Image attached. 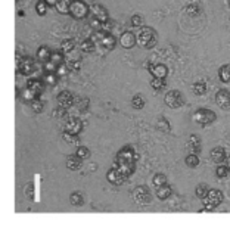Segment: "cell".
<instances>
[{
  "label": "cell",
  "instance_id": "52a82bcc",
  "mask_svg": "<svg viewBox=\"0 0 230 252\" xmlns=\"http://www.w3.org/2000/svg\"><path fill=\"white\" fill-rule=\"evenodd\" d=\"M117 161H126V162H136L137 161V154L134 152L133 146L127 145L124 146L118 154H117Z\"/></svg>",
  "mask_w": 230,
  "mask_h": 252
},
{
  "label": "cell",
  "instance_id": "d6986e66",
  "mask_svg": "<svg viewBox=\"0 0 230 252\" xmlns=\"http://www.w3.org/2000/svg\"><path fill=\"white\" fill-rule=\"evenodd\" d=\"M99 44L105 49V50H112L114 47H115V44H117V38L112 35V34H105L103 37H102V40L99 41Z\"/></svg>",
  "mask_w": 230,
  "mask_h": 252
},
{
  "label": "cell",
  "instance_id": "7a4b0ae2",
  "mask_svg": "<svg viewBox=\"0 0 230 252\" xmlns=\"http://www.w3.org/2000/svg\"><path fill=\"white\" fill-rule=\"evenodd\" d=\"M225 196H223V192L219 190V189H208V193L201 199L202 204H204V210H201V213H210V211H214L219 205H222Z\"/></svg>",
  "mask_w": 230,
  "mask_h": 252
},
{
  "label": "cell",
  "instance_id": "e0dca14e",
  "mask_svg": "<svg viewBox=\"0 0 230 252\" xmlns=\"http://www.w3.org/2000/svg\"><path fill=\"white\" fill-rule=\"evenodd\" d=\"M210 157H211V159H213L216 164H223V162L226 161V151H225V148H222V146H216V148L211 149Z\"/></svg>",
  "mask_w": 230,
  "mask_h": 252
},
{
  "label": "cell",
  "instance_id": "8992f818",
  "mask_svg": "<svg viewBox=\"0 0 230 252\" xmlns=\"http://www.w3.org/2000/svg\"><path fill=\"white\" fill-rule=\"evenodd\" d=\"M131 195H133V199L140 205H146L151 202V190L148 186H137L136 189H133Z\"/></svg>",
  "mask_w": 230,
  "mask_h": 252
},
{
  "label": "cell",
  "instance_id": "ac0fdd59",
  "mask_svg": "<svg viewBox=\"0 0 230 252\" xmlns=\"http://www.w3.org/2000/svg\"><path fill=\"white\" fill-rule=\"evenodd\" d=\"M188 149L191 154H199L202 151L201 148V140L197 134H191L189 136V142H188Z\"/></svg>",
  "mask_w": 230,
  "mask_h": 252
},
{
  "label": "cell",
  "instance_id": "7402d4cb",
  "mask_svg": "<svg viewBox=\"0 0 230 252\" xmlns=\"http://www.w3.org/2000/svg\"><path fill=\"white\" fill-rule=\"evenodd\" d=\"M219 78L223 84L230 83V63H225L219 68Z\"/></svg>",
  "mask_w": 230,
  "mask_h": 252
},
{
  "label": "cell",
  "instance_id": "2e32d148",
  "mask_svg": "<svg viewBox=\"0 0 230 252\" xmlns=\"http://www.w3.org/2000/svg\"><path fill=\"white\" fill-rule=\"evenodd\" d=\"M18 69H19V72H22V74H25V75H30V74L34 72L35 63H34V61H33L31 58H24V59L19 61Z\"/></svg>",
  "mask_w": 230,
  "mask_h": 252
},
{
  "label": "cell",
  "instance_id": "816d5d0a",
  "mask_svg": "<svg viewBox=\"0 0 230 252\" xmlns=\"http://www.w3.org/2000/svg\"><path fill=\"white\" fill-rule=\"evenodd\" d=\"M46 3H47L49 6H55V3H56V0H46Z\"/></svg>",
  "mask_w": 230,
  "mask_h": 252
},
{
  "label": "cell",
  "instance_id": "681fc988",
  "mask_svg": "<svg viewBox=\"0 0 230 252\" xmlns=\"http://www.w3.org/2000/svg\"><path fill=\"white\" fill-rule=\"evenodd\" d=\"M22 96H24V99H25V100H33V99H35V97H37V94H35L34 92H31L30 89H25Z\"/></svg>",
  "mask_w": 230,
  "mask_h": 252
},
{
  "label": "cell",
  "instance_id": "c3c4849f",
  "mask_svg": "<svg viewBox=\"0 0 230 252\" xmlns=\"http://www.w3.org/2000/svg\"><path fill=\"white\" fill-rule=\"evenodd\" d=\"M43 68H44V72H55L56 71V65L52 61H46Z\"/></svg>",
  "mask_w": 230,
  "mask_h": 252
},
{
  "label": "cell",
  "instance_id": "bcb514c9",
  "mask_svg": "<svg viewBox=\"0 0 230 252\" xmlns=\"http://www.w3.org/2000/svg\"><path fill=\"white\" fill-rule=\"evenodd\" d=\"M64 140L68 142V143H78V136L77 134H71L68 131L64 133Z\"/></svg>",
  "mask_w": 230,
  "mask_h": 252
},
{
  "label": "cell",
  "instance_id": "cb8c5ba5",
  "mask_svg": "<svg viewBox=\"0 0 230 252\" xmlns=\"http://www.w3.org/2000/svg\"><path fill=\"white\" fill-rule=\"evenodd\" d=\"M192 90H194V93H195V94H198V96H204V94L207 93V90H208V86H207V83H205V81H197V83H194V84H192Z\"/></svg>",
  "mask_w": 230,
  "mask_h": 252
},
{
  "label": "cell",
  "instance_id": "4316f807",
  "mask_svg": "<svg viewBox=\"0 0 230 252\" xmlns=\"http://www.w3.org/2000/svg\"><path fill=\"white\" fill-rule=\"evenodd\" d=\"M185 162H186V165L189 168H197L199 165V157H198V154H189L186 157Z\"/></svg>",
  "mask_w": 230,
  "mask_h": 252
},
{
  "label": "cell",
  "instance_id": "7dc6e473",
  "mask_svg": "<svg viewBox=\"0 0 230 252\" xmlns=\"http://www.w3.org/2000/svg\"><path fill=\"white\" fill-rule=\"evenodd\" d=\"M77 108H78L80 111H86V109L89 108V99L81 97L80 100H77Z\"/></svg>",
  "mask_w": 230,
  "mask_h": 252
},
{
  "label": "cell",
  "instance_id": "f5cc1de1",
  "mask_svg": "<svg viewBox=\"0 0 230 252\" xmlns=\"http://www.w3.org/2000/svg\"><path fill=\"white\" fill-rule=\"evenodd\" d=\"M229 140H230V134H229Z\"/></svg>",
  "mask_w": 230,
  "mask_h": 252
},
{
  "label": "cell",
  "instance_id": "9c48e42d",
  "mask_svg": "<svg viewBox=\"0 0 230 252\" xmlns=\"http://www.w3.org/2000/svg\"><path fill=\"white\" fill-rule=\"evenodd\" d=\"M89 10H90V15L95 16L96 19H99L102 24H105V22L109 21L108 12H106V9L103 6H100V4H92Z\"/></svg>",
  "mask_w": 230,
  "mask_h": 252
},
{
  "label": "cell",
  "instance_id": "6da1fadb",
  "mask_svg": "<svg viewBox=\"0 0 230 252\" xmlns=\"http://www.w3.org/2000/svg\"><path fill=\"white\" fill-rule=\"evenodd\" d=\"M136 44L143 49H152L157 44V32L151 27H142L136 35Z\"/></svg>",
  "mask_w": 230,
  "mask_h": 252
},
{
  "label": "cell",
  "instance_id": "ee69618b",
  "mask_svg": "<svg viewBox=\"0 0 230 252\" xmlns=\"http://www.w3.org/2000/svg\"><path fill=\"white\" fill-rule=\"evenodd\" d=\"M75 155L83 161V159H87L89 157H90V152H89V149L87 148H84V146H80L78 149H77V152H75Z\"/></svg>",
  "mask_w": 230,
  "mask_h": 252
},
{
  "label": "cell",
  "instance_id": "d590c367",
  "mask_svg": "<svg viewBox=\"0 0 230 252\" xmlns=\"http://www.w3.org/2000/svg\"><path fill=\"white\" fill-rule=\"evenodd\" d=\"M65 65L68 66V69H69V71H78V69L81 68V62H80V59H68Z\"/></svg>",
  "mask_w": 230,
  "mask_h": 252
},
{
  "label": "cell",
  "instance_id": "b9f144b4",
  "mask_svg": "<svg viewBox=\"0 0 230 252\" xmlns=\"http://www.w3.org/2000/svg\"><path fill=\"white\" fill-rule=\"evenodd\" d=\"M208 186L207 185H198L197 186V189H195V193H197V196L199 198V199H202L207 193H208Z\"/></svg>",
  "mask_w": 230,
  "mask_h": 252
},
{
  "label": "cell",
  "instance_id": "f907efd6",
  "mask_svg": "<svg viewBox=\"0 0 230 252\" xmlns=\"http://www.w3.org/2000/svg\"><path fill=\"white\" fill-rule=\"evenodd\" d=\"M53 115H55L56 118H65V115H66V109H65V108H62V106H59L58 109H55Z\"/></svg>",
  "mask_w": 230,
  "mask_h": 252
},
{
  "label": "cell",
  "instance_id": "836d02e7",
  "mask_svg": "<svg viewBox=\"0 0 230 252\" xmlns=\"http://www.w3.org/2000/svg\"><path fill=\"white\" fill-rule=\"evenodd\" d=\"M43 83L47 84V86H55L56 84V74L55 72H44Z\"/></svg>",
  "mask_w": 230,
  "mask_h": 252
},
{
  "label": "cell",
  "instance_id": "4dcf8cb0",
  "mask_svg": "<svg viewBox=\"0 0 230 252\" xmlns=\"http://www.w3.org/2000/svg\"><path fill=\"white\" fill-rule=\"evenodd\" d=\"M151 87L155 90H164L167 87V81H165V78H155L154 77L151 81Z\"/></svg>",
  "mask_w": 230,
  "mask_h": 252
},
{
  "label": "cell",
  "instance_id": "ba28073f",
  "mask_svg": "<svg viewBox=\"0 0 230 252\" xmlns=\"http://www.w3.org/2000/svg\"><path fill=\"white\" fill-rule=\"evenodd\" d=\"M216 103L222 109H230V90H228V89H220L216 93Z\"/></svg>",
  "mask_w": 230,
  "mask_h": 252
},
{
  "label": "cell",
  "instance_id": "1f68e13d",
  "mask_svg": "<svg viewBox=\"0 0 230 252\" xmlns=\"http://www.w3.org/2000/svg\"><path fill=\"white\" fill-rule=\"evenodd\" d=\"M167 183V177H165V174H163V173H158V174H155L154 177H152V185L155 186V188H160V186H163V185H165Z\"/></svg>",
  "mask_w": 230,
  "mask_h": 252
},
{
  "label": "cell",
  "instance_id": "30bf717a",
  "mask_svg": "<svg viewBox=\"0 0 230 252\" xmlns=\"http://www.w3.org/2000/svg\"><path fill=\"white\" fill-rule=\"evenodd\" d=\"M123 176H126L127 179L134 173L136 170V162H126V161H115V167Z\"/></svg>",
  "mask_w": 230,
  "mask_h": 252
},
{
  "label": "cell",
  "instance_id": "ab89813d",
  "mask_svg": "<svg viewBox=\"0 0 230 252\" xmlns=\"http://www.w3.org/2000/svg\"><path fill=\"white\" fill-rule=\"evenodd\" d=\"M68 66L65 65V63H61V65H58L56 66V71H55V74H56V77H61V78H65L66 75H68Z\"/></svg>",
  "mask_w": 230,
  "mask_h": 252
},
{
  "label": "cell",
  "instance_id": "7c38bea8",
  "mask_svg": "<svg viewBox=\"0 0 230 252\" xmlns=\"http://www.w3.org/2000/svg\"><path fill=\"white\" fill-rule=\"evenodd\" d=\"M81 130H83V123L77 117H71L65 123V131H68L71 134H77L78 136Z\"/></svg>",
  "mask_w": 230,
  "mask_h": 252
},
{
  "label": "cell",
  "instance_id": "f6af8a7d",
  "mask_svg": "<svg viewBox=\"0 0 230 252\" xmlns=\"http://www.w3.org/2000/svg\"><path fill=\"white\" fill-rule=\"evenodd\" d=\"M131 25H133L134 28H140V27L143 25V18H142L140 15H133V16H131Z\"/></svg>",
  "mask_w": 230,
  "mask_h": 252
},
{
  "label": "cell",
  "instance_id": "f35d334b",
  "mask_svg": "<svg viewBox=\"0 0 230 252\" xmlns=\"http://www.w3.org/2000/svg\"><path fill=\"white\" fill-rule=\"evenodd\" d=\"M95 43L90 40V38H87V40H84L83 43H81V50H84V52H87V53H92V52H95Z\"/></svg>",
  "mask_w": 230,
  "mask_h": 252
},
{
  "label": "cell",
  "instance_id": "277c9868",
  "mask_svg": "<svg viewBox=\"0 0 230 252\" xmlns=\"http://www.w3.org/2000/svg\"><path fill=\"white\" fill-rule=\"evenodd\" d=\"M68 13L75 19H83L89 15V6L83 0H71Z\"/></svg>",
  "mask_w": 230,
  "mask_h": 252
},
{
  "label": "cell",
  "instance_id": "5bb4252c",
  "mask_svg": "<svg viewBox=\"0 0 230 252\" xmlns=\"http://www.w3.org/2000/svg\"><path fill=\"white\" fill-rule=\"evenodd\" d=\"M120 44L124 47V49H131L136 46V34L131 32V31H124L121 35H120Z\"/></svg>",
  "mask_w": 230,
  "mask_h": 252
},
{
  "label": "cell",
  "instance_id": "60d3db41",
  "mask_svg": "<svg viewBox=\"0 0 230 252\" xmlns=\"http://www.w3.org/2000/svg\"><path fill=\"white\" fill-rule=\"evenodd\" d=\"M69 202H71L74 207H81V205H83V196H81L78 192H75V193H72V195L69 196Z\"/></svg>",
  "mask_w": 230,
  "mask_h": 252
},
{
  "label": "cell",
  "instance_id": "7bdbcfd3",
  "mask_svg": "<svg viewBox=\"0 0 230 252\" xmlns=\"http://www.w3.org/2000/svg\"><path fill=\"white\" fill-rule=\"evenodd\" d=\"M31 108H33V111H34V112H37V114H38V112H41V111H43L44 105H43V102H41L38 97H35V99H33V100H31Z\"/></svg>",
  "mask_w": 230,
  "mask_h": 252
},
{
  "label": "cell",
  "instance_id": "3957f363",
  "mask_svg": "<svg viewBox=\"0 0 230 252\" xmlns=\"http://www.w3.org/2000/svg\"><path fill=\"white\" fill-rule=\"evenodd\" d=\"M217 120V114L211 109H207V108H199L195 111L194 114V121L199 126H211L213 123H216Z\"/></svg>",
  "mask_w": 230,
  "mask_h": 252
},
{
  "label": "cell",
  "instance_id": "e575fe53",
  "mask_svg": "<svg viewBox=\"0 0 230 252\" xmlns=\"http://www.w3.org/2000/svg\"><path fill=\"white\" fill-rule=\"evenodd\" d=\"M158 128L161 130V131H165V133H168L170 130H171V124H170V121L167 120V118H160L158 120Z\"/></svg>",
  "mask_w": 230,
  "mask_h": 252
},
{
  "label": "cell",
  "instance_id": "9a60e30c",
  "mask_svg": "<svg viewBox=\"0 0 230 252\" xmlns=\"http://www.w3.org/2000/svg\"><path fill=\"white\" fill-rule=\"evenodd\" d=\"M56 100H58L59 106H62V108H65V109H68L69 106L74 105V96H72V93L68 92V90L61 92V93L58 94Z\"/></svg>",
  "mask_w": 230,
  "mask_h": 252
},
{
  "label": "cell",
  "instance_id": "ffe728a7",
  "mask_svg": "<svg viewBox=\"0 0 230 252\" xmlns=\"http://www.w3.org/2000/svg\"><path fill=\"white\" fill-rule=\"evenodd\" d=\"M44 87V83L41 81V80H37V78H33V80H30L28 83H27V89H30L31 92H34L37 96L40 94V93H43V89Z\"/></svg>",
  "mask_w": 230,
  "mask_h": 252
},
{
  "label": "cell",
  "instance_id": "74e56055",
  "mask_svg": "<svg viewBox=\"0 0 230 252\" xmlns=\"http://www.w3.org/2000/svg\"><path fill=\"white\" fill-rule=\"evenodd\" d=\"M199 4L198 3H189L188 6H186V13H189L191 16H197L198 13H199Z\"/></svg>",
  "mask_w": 230,
  "mask_h": 252
},
{
  "label": "cell",
  "instance_id": "8fae6325",
  "mask_svg": "<svg viewBox=\"0 0 230 252\" xmlns=\"http://www.w3.org/2000/svg\"><path fill=\"white\" fill-rule=\"evenodd\" d=\"M148 69H149L151 75L155 78H167V75H168V68L164 63H151L148 66Z\"/></svg>",
  "mask_w": 230,
  "mask_h": 252
},
{
  "label": "cell",
  "instance_id": "8d00e7d4",
  "mask_svg": "<svg viewBox=\"0 0 230 252\" xmlns=\"http://www.w3.org/2000/svg\"><path fill=\"white\" fill-rule=\"evenodd\" d=\"M47 7H49V4L46 3V0H40V1H37V4H35V10H37V13L41 15V16L46 15Z\"/></svg>",
  "mask_w": 230,
  "mask_h": 252
},
{
  "label": "cell",
  "instance_id": "4fadbf2b",
  "mask_svg": "<svg viewBox=\"0 0 230 252\" xmlns=\"http://www.w3.org/2000/svg\"><path fill=\"white\" fill-rule=\"evenodd\" d=\"M106 179H108V182H109L111 185H114V186H121V185L127 180V177L123 176L117 168H111V170L108 171V174H106Z\"/></svg>",
  "mask_w": 230,
  "mask_h": 252
},
{
  "label": "cell",
  "instance_id": "603a6c76",
  "mask_svg": "<svg viewBox=\"0 0 230 252\" xmlns=\"http://www.w3.org/2000/svg\"><path fill=\"white\" fill-rule=\"evenodd\" d=\"M66 167L69 170H80L81 168V159L74 154V155H69L66 158Z\"/></svg>",
  "mask_w": 230,
  "mask_h": 252
},
{
  "label": "cell",
  "instance_id": "484cf974",
  "mask_svg": "<svg viewBox=\"0 0 230 252\" xmlns=\"http://www.w3.org/2000/svg\"><path fill=\"white\" fill-rule=\"evenodd\" d=\"M49 58H50V49L46 47V46L38 47V50H37V59L41 61V62H46V61H49Z\"/></svg>",
  "mask_w": 230,
  "mask_h": 252
},
{
  "label": "cell",
  "instance_id": "d6a6232c",
  "mask_svg": "<svg viewBox=\"0 0 230 252\" xmlns=\"http://www.w3.org/2000/svg\"><path fill=\"white\" fill-rule=\"evenodd\" d=\"M74 47H75V41H74L72 38L64 40V41H62V44H61V49H62V52H65V53L72 52V50H74Z\"/></svg>",
  "mask_w": 230,
  "mask_h": 252
},
{
  "label": "cell",
  "instance_id": "f1b7e54d",
  "mask_svg": "<svg viewBox=\"0 0 230 252\" xmlns=\"http://www.w3.org/2000/svg\"><path fill=\"white\" fill-rule=\"evenodd\" d=\"M216 176L219 179H226L230 176V168L228 165H223V164H219L217 168H216Z\"/></svg>",
  "mask_w": 230,
  "mask_h": 252
},
{
  "label": "cell",
  "instance_id": "83f0119b",
  "mask_svg": "<svg viewBox=\"0 0 230 252\" xmlns=\"http://www.w3.org/2000/svg\"><path fill=\"white\" fill-rule=\"evenodd\" d=\"M49 61H52L56 66L64 63L65 62V56H64V52H50V58Z\"/></svg>",
  "mask_w": 230,
  "mask_h": 252
},
{
  "label": "cell",
  "instance_id": "5b68a950",
  "mask_svg": "<svg viewBox=\"0 0 230 252\" xmlns=\"http://www.w3.org/2000/svg\"><path fill=\"white\" fill-rule=\"evenodd\" d=\"M164 102H165V105L168 108L177 109V108H180V106L185 105V97H183V94L179 90H170L164 96Z\"/></svg>",
  "mask_w": 230,
  "mask_h": 252
},
{
  "label": "cell",
  "instance_id": "44dd1931",
  "mask_svg": "<svg viewBox=\"0 0 230 252\" xmlns=\"http://www.w3.org/2000/svg\"><path fill=\"white\" fill-rule=\"evenodd\" d=\"M171 193H173V189L165 183V185H163V186H160V188H157V198L160 199V201H165V199H168L170 196H171Z\"/></svg>",
  "mask_w": 230,
  "mask_h": 252
},
{
  "label": "cell",
  "instance_id": "f546056e",
  "mask_svg": "<svg viewBox=\"0 0 230 252\" xmlns=\"http://www.w3.org/2000/svg\"><path fill=\"white\" fill-rule=\"evenodd\" d=\"M145 97L142 96V94H134L133 96V99H131V106L134 108V109H142V108H145Z\"/></svg>",
  "mask_w": 230,
  "mask_h": 252
},
{
  "label": "cell",
  "instance_id": "d4e9b609",
  "mask_svg": "<svg viewBox=\"0 0 230 252\" xmlns=\"http://www.w3.org/2000/svg\"><path fill=\"white\" fill-rule=\"evenodd\" d=\"M69 3H71V0H56L55 7H56V10L59 13H64L65 15L69 10Z\"/></svg>",
  "mask_w": 230,
  "mask_h": 252
}]
</instances>
